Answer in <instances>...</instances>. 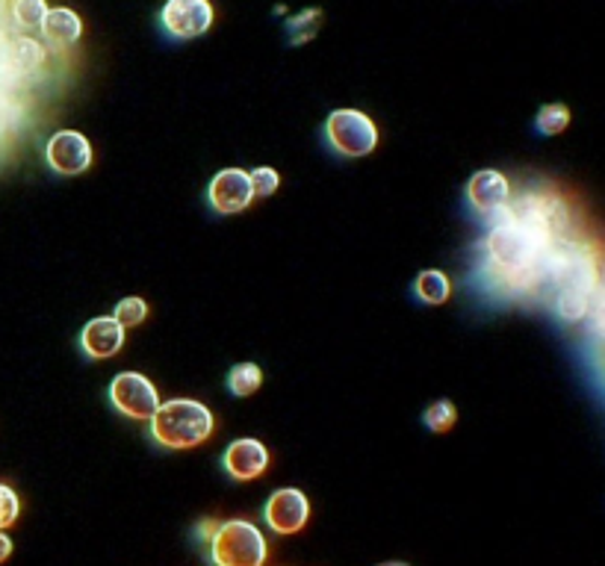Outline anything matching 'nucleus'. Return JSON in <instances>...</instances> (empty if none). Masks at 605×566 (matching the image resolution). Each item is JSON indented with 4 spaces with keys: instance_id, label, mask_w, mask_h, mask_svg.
Masks as SVG:
<instances>
[{
    "instance_id": "nucleus-5",
    "label": "nucleus",
    "mask_w": 605,
    "mask_h": 566,
    "mask_svg": "<svg viewBox=\"0 0 605 566\" xmlns=\"http://www.w3.org/2000/svg\"><path fill=\"white\" fill-rule=\"evenodd\" d=\"M107 398L119 416L134 419V422H148L155 410L160 407V393L157 386L139 372H119L113 384L107 390Z\"/></svg>"
},
{
    "instance_id": "nucleus-22",
    "label": "nucleus",
    "mask_w": 605,
    "mask_h": 566,
    "mask_svg": "<svg viewBox=\"0 0 605 566\" xmlns=\"http://www.w3.org/2000/svg\"><path fill=\"white\" fill-rule=\"evenodd\" d=\"M251 177V189H255V198H269V195L277 193V186H281V174L275 169H269V165H260L255 172H248Z\"/></svg>"
},
{
    "instance_id": "nucleus-27",
    "label": "nucleus",
    "mask_w": 605,
    "mask_h": 566,
    "mask_svg": "<svg viewBox=\"0 0 605 566\" xmlns=\"http://www.w3.org/2000/svg\"><path fill=\"white\" fill-rule=\"evenodd\" d=\"M379 566H408V564H399V561H391V564H379Z\"/></svg>"
},
{
    "instance_id": "nucleus-23",
    "label": "nucleus",
    "mask_w": 605,
    "mask_h": 566,
    "mask_svg": "<svg viewBox=\"0 0 605 566\" xmlns=\"http://www.w3.org/2000/svg\"><path fill=\"white\" fill-rule=\"evenodd\" d=\"M18 514H21L18 493H15L10 484H0V531H7L10 526H15V522H18Z\"/></svg>"
},
{
    "instance_id": "nucleus-17",
    "label": "nucleus",
    "mask_w": 605,
    "mask_h": 566,
    "mask_svg": "<svg viewBox=\"0 0 605 566\" xmlns=\"http://www.w3.org/2000/svg\"><path fill=\"white\" fill-rule=\"evenodd\" d=\"M570 127V107L565 103H546L538 110V119H534V131L541 136H558Z\"/></svg>"
},
{
    "instance_id": "nucleus-21",
    "label": "nucleus",
    "mask_w": 605,
    "mask_h": 566,
    "mask_svg": "<svg viewBox=\"0 0 605 566\" xmlns=\"http://www.w3.org/2000/svg\"><path fill=\"white\" fill-rule=\"evenodd\" d=\"M145 316H148V302H145V298H136V295L122 298V302L115 304L113 310V319L122 324L124 331H127V328H136V324H143Z\"/></svg>"
},
{
    "instance_id": "nucleus-9",
    "label": "nucleus",
    "mask_w": 605,
    "mask_h": 566,
    "mask_svg": "<svg viewBox=\"0 0 605 566\" xmlns=\"http://www.w3.org/2000/svg\"><path fill=\"white\" fill-rule=\"evenodd\" d=\"M263 519L272 534L277 537H293L301 528L308 526L310 519V502L308 495L296 490V487H284L269 495L263 505Z\"/></svg>"
},
{
    "instance_id": "nucleus-19",
    "label": "nucleus",
    "mask_w": 605,
    "mask_h": 566,
    "mask_svg": "<svg viewBox=\"0 0 605 566\" xmlns=\"http://www.w3.org/2000/svg\"><path fill=\"white\" fill-rule=\"evenodd\" d=\"M12 19L21 30H39L48 19V0H12Z\"/></svg>"
},
{
    "instance_id": "nucleus-4",
    "label": "nucleus",
    "mask_w": 605,
    "mask_h": 566,
    "mask_svg": "<svg viewBox=\"0 0 605 566\" xmlns=\"http://www.w3.org/2000/svg\"><path fill=\"white\" fill-rule=\"evenodd\" d=\"M322 139L331 153L343 160H360L370 157L379 148V127L367 112L360 110H334L325 119Z\"/></svg>"
},
{
    "instance_id": "nucleus-15",
    "label": "nucleus",
    "mask_w": 605,
    "mask_h": 566,
    "mask_svg": "<svg viewBox=\"0 0 605 566\" xmlns=\"http://www.w3.org/2000/svg\"><path fill=\"white\" fill-rule=\"evenodd\" d=\"M45 62V51L41 45L30 36H21V39L12 41V48L7 51V65H10L15 74H33Z\"/></svg>"
},
{
    "instance_id": "nucleus-10",
    "label": "nucleus",
    "mask_w": 605,
    "mask_h": 566,
    "mask_svg": "<svg viewBox=\"0 0 605 566\" xmlns=\"http://www.w3.org/2000/svg\"><path fill=\"white\" fill-rule=\"evenodd\" d=\"M255 201L251 177L243 169H222L207 186V207L215 216H236L246 212Z\"/></svg>"
},
{
    "instance_id": "nucleus-8",
    "label": "nucleus",
    "mask_w": 605,
    "mask_h": 566,
    "mask_svg": "<svg viewBox=\"0 0 605 566\" xmlns=\"http://www.w3.org/2000/svg\"><path fill=\"white\" fill-rule=\"evenodd\" d=\"M92 160V145L77 131H57L51 139L45 142V162H48L51 172L62 174V177L89 172Z\"/></svg>"
},
{
    "instance_id": "nucleus-13",
    "label": "nucleus",
    "mask_w": 605,
    "mask_h": 566,
    "mask_svg": "<svg viewBox=\"0 0 605 566\" xmlns=\"http://www.w3.org/2000/svg\"><path fill=\"white\" fill-rule=\"evenodd\" d=\"M39 30L45 41L53 45V48H72L74 41L83 36V21L74 10L57 7V10H48V19H45Z\"/></svg>"
},
{
    "instance_id": "nucleus-12",
    "label": "nucleus",
    "mask_w": 605,
    "mask_h": 566,
    "mask_svg": "<svg viewBox=\"0 0 605 566\" xmlns=\"http://www.w3.org/2000/svg\"><path fill=\"white\" fill-rule=\"evenodd\" d=\"M124 328L115 322L113 316H95L83 324L81 331V352L89 360H110L122 352Z\"/></svg>"
},
{
    "instance_id": "nucleus-20",
    "label": "nucleus",
    "mask_w": 605,
    "mask_h": 566,
    "mask_svg": "<svg viewBox=\"0 0 605 566\" xmlns=\"http://www.w3.org/2000/svg\"><path fill=\"white\" fill-rule=\"evenodd\" d=\"M319 24H322V10L298 12V15H293V19L287 21L289 41H293V45H305V41H310L317 36Z\"/></svg>"
},
{
    "instance_id": "nucleus-3",
    "label": "nucleus",
    "mask_w": 605,
    "mask_h": 566,
    "mask_svg": "<svg viewBox=\"0 0 605 566\" xmlns=\"http://www.w3.org/2000/svg\"><path fill=\"white\" fill-rule=\"evenodd\" d=\"M207 557L213 566H263L269 557L267 537L248 519H225L215 528Z\"/></svg>"
},
{
    "instance_id": "nucleus-25",
    "label": "nucleus",
    "mask_w": 605,
    "mask_h": 566,
    "mask_svg": "<svg viewBox=\"0 0 605 566\" xmlns=\"http://www.w3.org/2000/svg\"><path fill=\"white\" fill-rule=\"evenodd\" d=\"M215 528H219V522H215V519H201V522L193 528V540H196L201 549H207V546H210V540H213Z\"/></svg>"
},
{
    "instance_id": "nucleus-24",
    "label": "nucleus",
    "mask_w": 605,
    "mask_h": 566,
    "mask_svg": "<svg viewBox=\"0 0 605 566\" xmlns=\"http://www.w3.org/2000/svg\"><path fill=\"white\" fill-rule=\"evenodd\" d=\"M591 328H594V334H600L605 340V290H600L591 304Z\"/></svg>"
},
{
    "instance_id": "nucleus-14",
    "label": "nucleus",
    "mask_w": 605,
    "mask_h": 566,
    "mask_svg": "<svg viewBox=\"0 0 605 566\" xmlns=\"http://www.w3.org/2000/svg\"><path fill=\"white\" fill-rule=\"evenodd\" d=\"M413 298L429 307L446 304L452 298V281L437 269H425L413 278Z\"/></svg>"
},
{
    "instance_id": "nucleus-6",
    "label": "nucleus",
    "mask_w": 605,
    "mask_h": 566,
    "mask_svg": "<svg viewBox=\"0 0 605 566\" xmlns=\"http://www.w3.org/2000/svg\"><path fill=\"white\" fill-rule=\"evenodd\" d=\"M215 10L210 0H165L160 10V30L172 41H189L213 27Z\"/></svg>"
},
{
    "instance_id": "nucleus-16",
    "label": "nucleus",
    "mask_w": 605,
    "mask_h": 566,
    "mask_svg": "<svg viewBox=\"0 0 605 566\" xmlns=\"http://www.w3.org/2000/svg\"><path fill=\"white\" fill-rule=\"evenodd\" d=\"M260 386H263V369L257 364H236L234 369L227 372V390H231L236 398H248V395H255Z\"/></svg>"
},
{
    "instance_id": "nucleus-11",
    "label": "nucleus",
    "mask_w": 605,
    "mask_h": 566,
    "mask_svg": "<svg viewBox=\"0 0 605 566\" xmlns=\"http://www.w3.org/2000/svg\"><path fill=\"white\" fill-rule=\"evenodd\" d=\"M222 469L231 481H255L269 469V448L255 436L234 440L222 455Z\"/></svg>"
},
{
    "instance_id": "nucleus-26",
    "label": "nucleus",
    "mask_w": 605,
    "mask_h": 566,
    "mask_svg": "<svg viewBox=\"0 0 605 566\" xmlns=\"http://www.w3.org/2000/svg\"><path fill=\"white\" fill-rule=\"evenodd\" d=\"M12 555V540L0 531V564H7Z\"/></svg>"
},
{
    "instance_id": "nucleus-7",
    "label": "nucleus",
    "mask_w": 605,
    "mask_h": 566,
    "mask_svg": "<svg viewBox=\"0 0 605 566\" xmlns=\"http://www.w3.org/2000/svg\"><path fill=\"white\" fill-rule=\"evenodd\" d=\"M511 204V183L503 172L496 169H482L476 172L467 183V207L470 212H476L479 219H487V222H496L503 219L505 210Z\"/></svg>"
},
{
    "instance_id": "nucleus-18",
    "label": "nucleus",
    "mask_w": 605,
    "mask_h": 566,
    "mask_svg": "<svg viewBox=\"0 0 605 566\" xmlns=\"http://www.w3.org/2000/svg\"><path fill=\"white\" fill-rule=\"evenodd\" d=\"M458 422V407L452 405L449 398H441V402H434V405L425 407V414H422V424L429 428L431 434H446L452 431Z\"/></svg>"
},
{
    "instance_id": "nucleus-2",
    "label": "nucleus",
    "mask_w": 605,
    "mask_h": 566,
    "mask_svg": "<svg viewBox=\"0 0 605 566\" xmlns=\"http://www.w3.org/2000/svg\"><path fill=\"white\" fill-rule=\"evenodd\" d=\"M213 428V414L207 410V405L196 402V398L160 402L155 416L148 419V434H151L155 445H160L165 452L198 448V445L210 440Z\"/></svg>"
},
{
    "instance_id": "nucleus-1",
    "label": "nucleus",
    "mask_w": 605,
    "mask_h": 566,
    "mask_svg": "<svg viewBox=\"0 0 605 566\" xmlns=\"http://www.w3.org/2000/svg\"><path fill=\"white\" fill-rule=\"evenodd\" d=\"M561 236H570L567 204L553 193L520 195L479 243L482 283L505 302L544 298L546 254Z\"/></svg>"
}]
</instances>
